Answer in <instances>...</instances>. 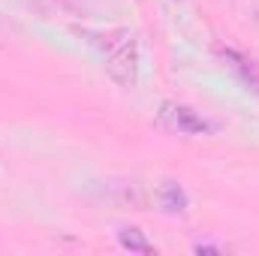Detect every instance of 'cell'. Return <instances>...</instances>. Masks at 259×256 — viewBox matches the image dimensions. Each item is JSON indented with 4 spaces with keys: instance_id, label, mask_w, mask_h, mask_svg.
<instances>
[{
    "instance_id": "cell-4",
    "label": "cell",
    "mask_w": 259,
    "mask_h": 256,
    "mask_svg": "<svg viewBox=\"0 0 259 256\" xmlns=\"http://www.w3.org/2000/svg\"><path fill=\"white\" fill-rule=\"evenodd\" d=\"M118 241H121V247L136 250V253H154V244L145 241V232L142 229H121L118 232Z\"/></svg>"
},
{
    "instance_id": "cell-3",
    "label": "cell",
    "mask_w": 259,
    "mask_h": 256,
    "mask_svg": "<svg viewBox=\"0 0 259 256\" xmlns=\"http://www.w3.org/2000/svg\"><path fill=\"white\" fill-rule=\"evenodd\" d=\"M160 205H163L166 211H184V208H187V196H184V190H181L175 181H166V184L160 187Z\"/></svg>"
},
{
    "instance_id": "cell-1",
    "label": "cell",
    "mask_w": 259,
    "mask_h": 256,
    "mask_svg": "<svg viewBox=\"0 0 259 256\" xmlns=\"http://www.w3.org/2000/svg\"><path fill=\"white\" fill-rule=\"evenodd\" d=\"M94 46L103 55V66L121 88H136L139 81V42L130 30H106V33H91Z\"/></svg>"
},
{
    "instance_id": "cell-2",
    "label": "cell",
    "mask_w": 259,
    "mask_h": 256,
    "mask_svg": "<svg viewBox=\"0 0 259 256\" xmlns=\"http://www.w3.org/2000/svg\"><path fill=\"white\" fill-rule=\"evenodd\" d=\"M160 124L169 127L172 133H178V136H205L214 130V124H208L199 112H193L190 106H181V103H163Z\"/></svg>"
}]
</instances>
